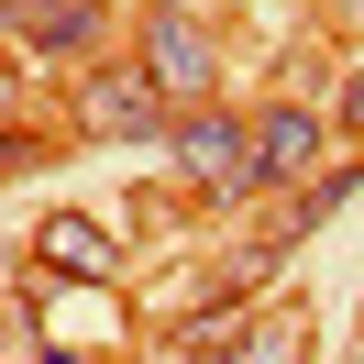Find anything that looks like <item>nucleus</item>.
<instances>
[{
    "label": "nucleus",
    "mask_w": 364,
    "mask_h": 364,
    "mask_svg": "<svg viewBox=\"0 0 364 364\" xmlns=\"http://www.w3.org/2000/svg\"><path fill=\"white\" fill-rule=\"evenodd\" d=\"M33 265L77 276V287H111V276H122V243L89 221V210H45V221H33Z\"/></svg>",
    "instance_id": "39448f33"
},
{
    "label": "nucleus",
    "mask_w": 364,
    "mask_h": 364,
    "mask_svg": "<svg viewBox=\"0 0 364 364\" xmlns=\"http://www.w3.org/2000/svg\"><path fill=\"white\" fill-rule=\"evenodd\" d=\"M331 122H342V133H364V67L342 77V100H331Z\"/></svg>",
    "instance_id": "6e6552de"
},
{
    "label": "nucleus",
    "mask_w": 364,
    "mask_h": 364,
    "mask_svg": "<svg viewBox=\"0 0 364 364\" xmlns=\"http://www.w3.org/2000/svg\"><path fill=\"white\" fill-rule=\"evenodd\" d=\"M309 166H320V111H309V100L254 111V188H298Z\"/></svg>",
    "instance_id": "423d86ee"
},
{
    "label": "nucleus",
    "mask_w": 364,
    "mask_h": 364,
    "mask_svg": "<svg viewBox=\"0 0 364 364\" xmlns=\"http://www.w3.org/2000/svg\"><path fill=\"white\" fill-rule=\"evenodd\" d=\"M166 122L177 111H166V89L144 67H100L89 89H77V133L89 144H144V133H166Z\"/></svg>",
    "instance_id": "7ed1b4c3"
},
{
    "label": "nucleus",
    "mask_w": 364,
    "mask_h": 364,
    "mask_svg": "<svg viewBox=\"0 0 364 364\" xmlns=\"http://www.w3.org/2000/svg\"><path fill=\"white\" fill-rule=\"evenodd\" d=\"M331 11H342V23H364V0H331Z\"/></svg>",
    "instance_id": "9d476101"
},
{
    "label": "nucleus",
    "mask_w": 364,
    "mask_h": 364,
    "mask_svg": "<svg viewBox=\"0 0 364 364\" xmlns=\"http://www.w3.org/2000/svg\"><path fill=\"white\" fill-rule=\"evenodd\" d=\"M0 33L23 55H89L100 33H111V11H100V0H0Z\"/></svg>",
    "instance_id": "20e7f679"
},
{
    "label": "nucleus",
    "mask_w": 364,
    "mask_h": 364,
    "mask_svg": "<svg viewBox=\"0 0 364 364\" xmlns=\"http://www.w3.org/2000/svg\"><path fill=\"white\" fill-rule=\"evenodd\" d=\"M0 100H11V77H0Z\"/></svg>",
    "instance_id": "9b49d317"
},
{
    "label": "nucleus",
    "mask_w": 364,
    "mask_h": 364,
    "mask_svg": "<svg viewBox=\"0 0 364 364\" xmlns=\"http://www.w3.org/2000/svg\"><path fill=\"white\" fill-rule=\"evenodd\" d=\"M166 155H177V188L188 199H254V122L199 100V111L166 122Z\"/></svg>",
    "instance_id": "f03ea898"
},
{
    "label": "nucleus",
    "mask_w": 364,
    "mask_h": 364,
    "mask_svg": "<svg viewBox=\"0 0 364 364\" xmlns=\"http://www.w3.org/2000/svg\"><path fill=\"white\" fill-rule=\"evenodd\" d=\"M11 166H33V133H11V122H0V177H11Z\"/></svg>",
    "instance_id": "1a4fd4ad"
},
{
    "label": "nucleus",
    "mask_w": 364,
    "mask_h": 364,
    "mask_svg": "<svg viewBox=\"0 0 364 364\" xmlns=\"http://www.w3.org/2000/svg\"><path fill=\"white\" fill-rule=\"evenodd\" d=\"M221 364H309V309H265V320H243Z\"/></svg>",
    "instance_id": "0eeeda50"
},
{
    "label": "nucleus",
    "mask_w": 364,
    "mask_h": 364,
    "mask_svg": "<svg viewBox=\"0 0 364 364\" xmlns=\"http://www.w3.org/2000/svg\"><path fill=\"white\" fill-rule=\"evenodd\" d=\"M133 67L166 89V111H199V100L221 89V33H210L188 0H144V23H133Z\"/></svg>",
    "instance_id": "f257e3e1"
}]
</instances>
